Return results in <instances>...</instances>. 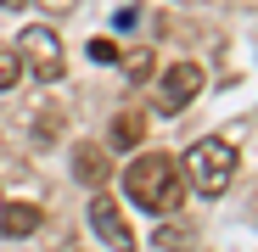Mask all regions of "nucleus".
<instances>
[{"mask_svg":"<svg viewBox=\"0 0 258 252\" xmlns=\"http://www.w3.org/2000/svg\"><path fill=\"white\" fill-rule=\"evenodd\" d=\"M180 174H185V191H197V196H208V202L225 196L230 180H236V146L219 140V135L197 140V146L180 157Z\"/></svg>","mask_w":258,"mask_h":252,"instance_id":"f03ea898","label":"nucleus"},{"mask_svg":"<svg viewBox=\"0 0 258 252\" xmlns=\"http://www.w3.org/2000/svg\"><path fill=\"white\" fill-rule=\"evenodd\" d=\"M17 78H23V56H17L12 45H0V90H12Z\"/></svg>","mask_w":258,"mask_h":252,"instance_id":"9d476101","label":"nucleus"},{"mask_svg":"<svg viewBox=\"0 0 258 252\" xmlns=\"http://www.w3.org/2000/svg\"><path fill=\"white\" fill-rule=\"evenodd\" d=\"M146 84H152V107H157V112H180V107H191L197 90H202V67H197V62H174L168 73H152Z\"/></svg>","mask_w":258,"mask_h":252,"instance_id":"20e7f679","label":"nucleus"},{"mask_svg":"<svg viewBox=\"0 0 258 252\" xmlns=\"http://www.w3.org/2000/svg\"><path fill=\"white\" fill-rule=\"evenodd\" d=\"M17 56H23V67L39 78V84H51V78H62V67H68V56H62V39L51 34V28H23V39H17Z\"/></svg>","mask_w":258,"mask_h":252,"instance_id":"7ed1b4c3","label":"nucleus"},{"mask_svg":"<svg viewBox=\"0 0 258 252\" xmlns=\"http://www.w3.org/2000/svg\"><path fill=\"white\" fill-rule=\"evenodd\" d=\"M90 56H96V62H118V51L107 45V39H96V45H90Z\"/></svg>","mask_w":258,"mask_h":252,"instance_id":"9b49d317","label":"nucleus"},{"mask_svg":"<svg viewBox=\"0 0 258 252\" xmlns=\"http://www.w3.org/2000/svg\"><path fill=\"white\" fill-rule=\"evenodd\" d=\"M90 230H96L112 252H135V230H129L123 207H118L112 196H96V202H90Z\"/></svg>","mask_w":258,"mask_h":252,"instance_id":"39448f33","label":"nucleus"},{"mask_svg":"<svg viewBox=\"0 0 258 252\" xmlns=\"http://www.w3.org/2000/svg\"><path fill=\"white\" fill-rule=\"evenodd\" d=\"M123 191L135 207H146V213H180L185 202V174H180V157L168 151H146L123 168Z\"/></svg>","mask_w":258,"mask_h":252,"instance_id":"f257e3e1","label":"nucleus"},{"mask_svg":"<svg viewBox=\"0 0 258 252\" xmlns=\"http://www.w3.org/2000/svg\"><path fill=\"white\" fill-rule=\"evenodd\" d=\"M34 230H39V207H34V202H0V235L23 241V235H34Z\"/></svg>","mask_w":258,"mask_h":252,"instance_id":"423d86ee","label":"nucleus"},{"mask_svg":"<svg viewBox=\"0 0 258 252\" xmlns=\"http://www.w3.org/2000/svg\"><path fill=\"white\" fill-rule=\"evenodd\" d=\"M0 6H6V12H17V6H28V0H0Z\"/></svg>","mask_w":258,"mask_h":252,"instance_id":"ddd939ff","label":"nucleus"},{"mask_svg":"<svg viewBox=\"0 0 258 252\" xmlns=\"http://www.w3.org/2000/svg\"><path fill=\"white\" fill-rule=\"evenodd\" d=\"M39 6H45V12H73L79 0H39Z\"/></svg>","mask_w":258,"mask_h":252,"instance_id":"f8f14e48","label":"nucleus"},{"mask_svg":"<svg viewBox=\"0 0 258 252\" xmlns=\"http://www.w3.org/2000/svg\"><path fill=\"white\" fill-rule=\"evenodd\" d=\"M73 174H79L84 185H96V191H101L107 174H112V168H107V151H101V146H79V151H73Z\"/></svg>","mask_w":258,"mask_h":252,"instance_id":"0eeeda50","label":"nucleus"},{"mask_svg":"<svg viewBox=\"0 0 258 252\" xmlns=\"http://www.w3.org/2000/svg\"><path fill=\"white\" fill-rule=\"evenodd\" d=\"M118 62H123V73L135 78V84H146V78L157 73V56H152V51H123Z\"/></svg>","mask_w":258,"mask_h":252,"instance_id":"1a4fd4ad","label":"nucleus"},{"mask_svg":"<svg viewBox=\"0 0 258 252\" xmlns=\"http://www.w3.org/2000/svg\"><path fill=\"white\" fill-rule=\"evenodd\" d=\"M141 135H146V123H141V112H118V118H112V146H118V151H129V146H141Z\"/></svg>","mask_w":258,"mask_h":252,"instance_id":"6e6552de","label":"nucleus"}]
</instances>
